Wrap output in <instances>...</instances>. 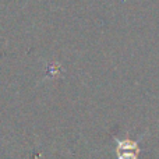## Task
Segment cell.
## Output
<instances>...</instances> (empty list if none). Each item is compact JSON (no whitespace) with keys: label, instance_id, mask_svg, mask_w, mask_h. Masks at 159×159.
Returning <instances> with one entry per match:
<instances>
[{"label":"cell","instance_id":"6da1fadb","mask_svg":"<svg viewBox=\"0 0 159 159\" xmlns=\"http://www.w3.org/2000/svg\"><path fill=\"white\" fill-rule=\"evenodd\" d=\"M145 135L147 133H144L137 140H131L129 135H126L124 138L113 137V140L116 143V154H117L116 159H138V155L141 152L140 143L143 141V138Z\"/></svg>","mask_w":159,"mask_h":159}]
</instances>
